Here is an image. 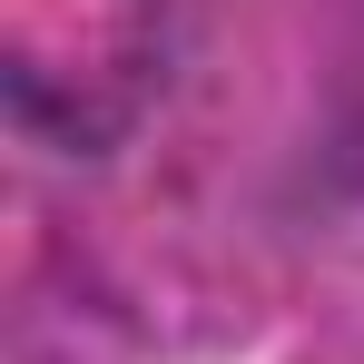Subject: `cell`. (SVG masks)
Segmentation results:
<instances>
[]
</instances>
